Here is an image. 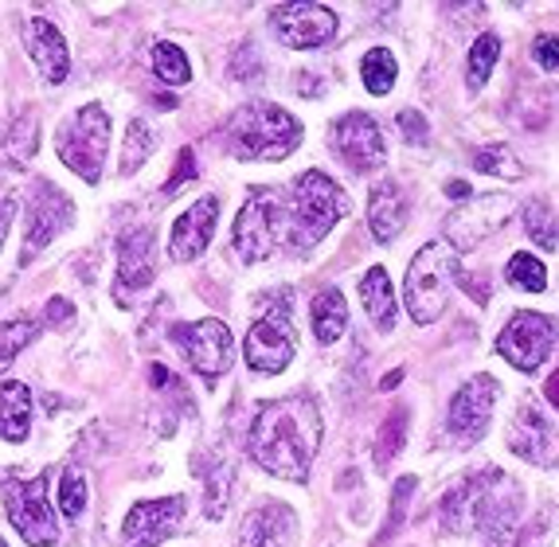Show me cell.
I'll return each instance as SVG.
<instances>
[{"label":"cell","mask_w":559,"mask_h":547,"mask_svg":"<svg viewBox=\"0 0 559 547\" xmlns=\"http://www.w3.org/2000/svg\"><path fill=\"white\" fill-rule=\"evenodd\" d=\"M321 442V411L306 395L262 403L251 423V457L274 477L306 481Z\"/></svg>","instance_id":"1"},{"label":"cell","mask_w":559,"mask_h":547,"mask_svg":"<svg viewBox=\"0 0 559 547\" xmlns=\"http://www.w3.org/2000/svg\"><path fill=\"white\" fill-rule=\"evenodd\" d=\"M516 501L521 492L509 477H501L497 469L466 477L462 485L442 497V528L447 532H466L481 528L489 539H504L513 532Z\"/></svg>","instance_id":"2"},{"label":"cell","mask_w":559,"mask_h":547,"mask_svg":"<svg viewBox=\"0 0 559 547\" xmlns=\"http://www.w3.org/2000/svg\"><path fill=\"white\" fill-rule=\"evenodd\" d=\"M227 148L242 160H282L301 141V126L294 114L274 103H251L231 114L224 133Z\"/></svg>","instance_id":"3"},{"label":"cell","mask_w":559,"mask_h":547,"mask_svg":"<svg viewBox=\"0 0 559 547\" xmlns=\"http://www.w3.org/2000/svg\"><path fill=\"white\" fill-rule=\"evenodd\" d=\"M341 215H348V195L325 177V173H301L289 195V247L309 251L329 235Z\"/></svg>","instance_id":"4"},{"label":"cell","mask_w":559,"mask_h":547,"mask_svg":"<svg viewBox=\"0 0 559 547\" xmlns=\"http://www.w3.org/2000/svg\"><path fill=\"white\" fill-rule=\"evenodd\" d=\"M282 242H289V195L254 188L235 223V247L247 262H259L278 251Z\"/></svg>","instance_id":"5"},{"label":"cell","mask_w":559,"mask_h":547,"mask_svg":"<svg viewBox=\"0 0 559 547\" xmlns=\"http://www.w3.org/2000/svg\"><path fill=\"white\" fill-rule=\"evenodd\" d=\"M457 274V254L450 251L447 242H427L407 266V313L419 321V325H430L439 321V313L447 309L450 297V282Z\"/></svg>","instance_id":"6"},{"label":"cell","mask_w":559,"mask_h":547,"mask_svg":"<svg viewBox=\"0 0 559 547\" xmlns=\"http://www.w3.org/2000/svg\"><path fill=\"white\" fill-rule=\"evenodd\" d=\"M106 141H110V118H106L103 106L91 103L56 133L59 160H63L71 173H79L86 185H98V177H103Z\"/></svg>","instance_id":"7"},{"label":"cell","mask_w":559,"mask_h":547,"mask_svg":"<svg viewBox=\"0 0 559 547\" xmlns=\"http://www.w3.org/2000/svg\"><path fill=\"white\" fill-rule=\"evenodd\" d=\"M0 492H4V501H9L12 528L28 539V544H47V547L63 544V539H59L56 512L47 509V477H32V481L9 477V481L0 485Z\"/></svg>","instance_id":"8"},{"label":"cell","mask_w":559,"mask_h":547,"mask_svg":"<svg viewBox=\"0 0 559 547\" xmlns=\"http://www.w3.org/2000/svg\"><path fill=\"white\" fill-rule=\"evenodd\" d=\"M173 341L185 353V360L192 364V371L204 380H219L231 368V329L215 317L192 321V325H173Z\"/></svg>","instance_id":"9"},{"label":"cell","mask_w":559,"mask_h":547,"mask_svg":"<svg viewBox=\"0 0 559 547\" xmlns=\"http://www.w3.org/2000/svg\"><path fill=\"white\" fill-rule=\"evenodd\" d=\"M559 344V329L544 313H513L497 336V353L521 371H536Z\"/></svg>","instance_id":"10"},{"label":"cell","mask_w":559,"mask_h":547,"mask_svg":"<svg viewBox=\"0 0 559 547\" xmlns=\"http://www.w3.org/2000/svg\"><path fill=\"white\" fill-rule=\"evenodd\" d=\"M294 348H298V336L294 325L282 309H266V313L247 329V344H242V356H247V368L262 371V376H274L294 360Z\"/></svg>","instance_id":"11"},{"label":"cell","mask_w":559,"mask_h":547,"mask_svg":"<svg viewBox=\"0 0 559 547\" xmlns=\"http://www.w3.org/2000/svg\"><path fill=\"white\" fill-rule=\"evenodd\" d=\"M513 215V195L493 192V195H477L466 207L447 215V239L454 242L457 251H474L477 242H485L489 235H497L504 227V219Z\"/></svg>","instance_id":"12"},{"label":"cell","mask_w":559,"mask_h":547,"mask_svg":"<svg viewBox=\"0 0 559 547\" xmlns=\"http://www.w3.org/2000/svg\"><path fill=\"white\" fill-rule=\"evenodd\" d=\"M271 24L274 36L286 47H325L336 36V12L325 9V4H309V0L278 4Z\"/></svg>","instance_id":"13"},{"label":"cell","mask_w":559,"mask_h":547,"mask_svg":"<svg viewBox=\"0 0 559 547\" xmlns=\"http://www.w3.org/2000/svg\"><path fill=\"white\" fill-rule=\"evenodd\" d=\"M329 141H333L336 157L345 160L353 173H372V168L383 165V133L368 114L353 110L345 118H336Z\"/></svg>","instance_id":"14"},{"label":"cell","mask_w":559,"mask_h":547,"mask_svg":"<svg viewBox=\"0 0 559 547\" xmlns=\"http://www.w3.org/2000/svg\"><path fill=\"white\" fill-rule=\"evenodd\" d=\"M185 520V497H165V501H141L126 512L121 524V544L126 547H157L168 532Z\"/></svg>","instance_id":"15"},{"label":"cell","mask_w":559,"mask_h":547,"mask_svg":"<svg viewBox=\"0 0 559 547\" xmlns=\"http://www.w3.org/2000/svg\"><path fill=\"white\" fill-rule=\"evenodd\" d=\"M497 403V380L493 376H474L469 383H462L450 403V430L466 442H477L489 430V418H493Z\"/></svg>","instance_id":"16"},{"label":"cell","mask_w":559,"mask_h":547,"mask_svg":"<svg viewBox=\"0 0 559 547\" xmlns=\"http://www.w3.org/2000/svg\"><path fill=\"white\" fill-rule=\"evenodd\" d=\"M509 450L524 462L540 465V469H551L559 462V435L551 427L544 411L536 407H521L513 418V427H509Z\"/></svg>","instance_id":"17"},{"label":"cell","mask_w":559,"mask_h":547,"mask_svg":"<svg viewBox=\"0 0 559 547\" xmlns=\"http://www.w3.org/2000/svg\"><path fill=\"white\" fill-rule=\"evenodd\" d=\"M71 223V200L59 192L51 180H36V192H32V223H28V239H24V262L32 254H39L47 242L56 239Z\"/></svg>","instance_id":"18"},{"label":"cell","mask_w":559,"mask_h":547,"mask_svg":"<svg viewBox=\"0 0 559 547\" xmlns=\"http://www.w3.org/2000/svg\"><path fill=\"white\" fill-rule=\"evenodd\" d=\"M294 532H298V520L286 504L262 501L242 516L239 547H294Z\"/></svg>","instance_id":"19"},{"label":"cell","mask_w":559,"mask_h":547,"mask_svg":"<svg viewBox=\"0 0 559 547\" xmlns=\"http://www.w3.org/2000/svg\"><path fill=\"white\" fill-rule=\"evenodd\" d=\"M118 297L153 286V231L150 227H133L118 239Z\"/></svg>","instance_id":"20"},{"label":"cell","mask_w":559,"mask_h":547,"mask_svg":"<svg viewBox=\"0 0 559 547\" xmlns=\"http://www.w3.org/2000/svg\"><path fill=\"white\" fill-rule=\"evenodd\" d=\"M215 219H219V200L215 195H204L200 204L188 207L177 219V227H173V259H200L215 235Z\"/></svg>","instance_id":"21"},{"label":"cell","mask_w":559,"mask_h":547,"mask_svg":"<svg viewBox=\"0 0 559 547\" xmlns=\"http://www.w3.org/2000/svg\"><path fill=\"white\" fill-rule=\"evenodd\" d=\"M24 47H28V56L36 59L39 74H44L47 83H63L67 71H71V56H67L63 32H59L56 24L28 20V24H24Z\"/></svg>","instance_id":"22"},{"label":"cell","mask_w":559,"mask_h":547,"mask_svg":"<svg viewBox=\"0 0 559 547\" xmlns=\"http://www.w3.org/2000/svg\"><path fill=\"white\" fill-rule=\"evenodd\" d=\"M403 219H407V200H403L400 185L383 180L372 188V200H368V223H372V235L380 242H392L403 231Z\"/></svg>","instance_id":"23"},{"label":"cell","mask_w":559,"mask_h":547,"mask_svg":"<svg viewBox=\"0 0 559 547\" xmlns=\"http://www.w3.org/2000/svg\"><path fill=\"white\" fill-rule=\"evenodd\" d=\"M32 427V391L28 383L9 380L0 383V438L24 442Z\"/></svg>","instance_id":"24"},{"label":"cell","mask_w":559,"mask_h":547,"mask_svg":"<svg viewBox=\"0 0 559 547\" xmlns=\"http://www.w3.org/2000/svg\"><path fill=\"white\" fill-rule=\"evenodd\" d=\"M360 297H364V309L372 317V325L380 333H392L395 329V297H392V282H388V270L372 266L364 274L360 282Z\"/></svg>","instance_id":"25"},{"label":"cell","mask_w":559,"mask_h":547,"mask_svg":"<svg viewBox=\"0 0 559 547\" xmlns=\"http://www.w3.org/2000/svg\"><path fill=\"white\" fill-rule=\"evenodd\" d=\"M345 329H348L345 294H341L336 286H325L318 297H313V336H318L321 344H333Z\"/></svg>","instance_id":"26"},{"label":"cell","mask_w":559,"mask_h":547,"mask_svg":"<svg viewBox=\"0 0 559 547\" xmlns=\"http://www.w3.org/2000/svg\"><path fill=\"white\" fill-rule=\"evenodd\" d=\"M524 231H528V239L536 242L540 251H556L559 223H556V212L548 207V200H532V204L524 207Z\"/></svg>","instance_id":"27"},{"label":"cell","mask_w":559,"mask_h":547,"mask_svg":"<svg viewBox=\"0 0 559 547\" xmlns=\"http://www.w3.org/2000/svg\"><path fill=\"white\" fill-rule=\"evenodd\" d=\"M474 168L485 173V177H504V180H521L528 168L516 160L513 148L504 145H485V148H474Z\"/></svg>","instance_id":"28"},{"label":"cell","mask_w":559,"mask_h":547,"mask_svg":"<svg viewBox=\"0 0 559 547\" xmlns=\"http://www.w3.org/2000/svg\"><path fill=\"white\" fill-rule=\"evenodd\" d=\"M364 86L372 94H388L395 86V74H400V67H395V56L392 51H383V47H372L368 56H364Z\"/></svg>","instance_id":"29"},{"label":"cell","mask_w":559,"mask_h":547,"mask_svg":"<svg viewBox=\"0 0 559 547\" xmlns=\"http://www.w3.org/2000/svg\"><path fill=\"white\" fill-rule=\"evenodd\" d=\"M497 56H501V39L493 36V32H485V36H477V44L469 47V67H466V83L474 86H485V79H489V71H493Z\"/></svg>","instance_id":"30"},{"label":"cell","mask_w":559,"mask_h":547,"mask_svg":"<svg viewBox=\"0 0 559 547\" xmlns=\"http://www.w3.org/2000/svg\"><path fill=\"white\" fill-rule=\"evenodd\" d=\"M153 148V133L145 121H130V130H126V145H121V177H130V173H138L141 165H145V157H150Z\"/></svg>","instance_id":"31"},{"label":"cell","mask_w":559,"mask_h":547,"mask_svg":"<svg viewBox=\"0 0 559 547\" xmlns=\"http://www.w3.org/2000/svg\"><path fill=\"white\" fill-rule=\"evenodd\" d=\"M504 278H509V286L532 289V294L548 289V270H544L540 259H532V254H513V259H509V270H504Z\"/></svg>","instance_id":"32"},{"label":"cell","mask_w":559,"mask_h":547,"mask_svg":"<svg viewBox=\"0 0 559 547\" xmlns=\"http://www.w3.org/2000/svg\"><path fill=\"white\" fill-rule=\"evenodd\" d=\"M403 438H407V407H395V415L388 418L376 435V462L388 465L403 450Z\"/></svg>","instance_id":"33"},{"label":"cell","mask_w":559,"mask_h":547,"mask_svg":"<svg viewBox=\"0 0 559 547\" xmlns=\"http://www.w3.org/2000/svg\"><path fill=\"white\" fill-rule=\"evenodd\" d=\"M153 71H157L165 83L180 86V83H188L192 67H188V56L180 51L177 44H157V47H153Z\"/></svg>","instance_id":"34"},{"label":"cell","mask_w":559,"mask_h":547,"mask_svg":"<svg viewBox=\"0 0 559 547\" xmlns=\"http://www.w3.org/2000/svg\"><path fill=\"white\" fill-rule=\"evenodd\" d=\"M0 153H4V160H9V165H24V160L36 153V121H32V114H24V118L12 126L9 141L0 145Z\"/></svg>","instance_id":"35"},{"label":"cell","mask_w":559,"mask_h":547,"mask_svg":"<svg viewBox=\"0 0 559 547\" xmlns=\"http://www.w3.org/2000/svg\"><path fill=\"white\" fill-rule=\"evenodd\" d=\"M36 341V325L32 321H4L0 325V368L20 356V348H28Z\"/></svg>","instance_id":"36"},{"label":"cell","mask_w":559,"mask_h":547,"mask_svg":"<svg viewBox=\"0 0 559 547\" xmlns=\"http://www.w3.org/2000/svg\"><path fill=\"white\" fill-rule=\"evenodd\" d=\"M83 509H86V481H83V474L67 469V474L59 477V512H63V516H79Z\"/></svg>","instance_id":"37"},{"label":"cell","mask_w":559,"mask_h":547,"mask_svg":"<svg viewBox=\"0 0 559 547\" xmlns=\"http://www.w3.org/2000/svg\"><path fill=\"white\" fill-rule=\"evenodd\" d=\"M415 485H419L415 477H403V481L395 485V492H392V520H388V528L380 532V539H376L372 547H383L388 539H392V532L403 524V509H407V501H411V492H415Z\"/></svg>","instance_id":"38"},{"label":"cell","mask_w":559,"mask_h":547,"mask_svg":"<svg viewBox=\"0 0 559 547\" xmlns=\"http://www.w3.org/2000/svg\"><path fill=\"white\" fill-rule=\"evenodd\" d=\"M400 130H403V138L407 141H415V145H427V121H423V114L419 110H400Z\"/></svg>","instance_id":"39"},{"label":"cell","mask_w":559,"mask_h":547,"mask_svg":"<svg viewBox=\"0 0 559 547\" xmlns=\"http://www.w3.org/2000/svg\"><path fill=\"white\" fill-rule=\"evenodd\" d=\"M532 56L544 71H559V36H540L532 44Z\"/></svg>","instance_id":"40"},{"label":"cell","mask_w":559,"mask_h":547,"mask_svg":"<svg viewBox=\"0 0 559 547\" xmlns=\"http://www.w3.org/2000/svg\"><path fill=\"white\" fill-rule=\"evenodd\" d=\"M180 165H177V177L168 180L165 185V195H177V188H180V180H192L197 177V157H192V153H188V148H180Z\"/></svg>","instance_id":"41"},{"label":"cell","mask_w":559,"mask_h":547,"mask_svg":"<svg viewBox=\"0 0 559 547\" xmlns=\"http://www.w3.org/2000/svg\"><path fill=\"white\" fill-rule=\"evenodd\" d=\"M47 313H51V325H59V321H67V317H71V301H63V297H51Z\"/></svg>","instance_id":"42"},{"label":"cell","mask_w":559,"mask_h":547,"mask_svg":"<svg viewBox=\"0 0 559 547\" xmlns=\"http://www.w3.org/2000/svg\"><path fill=\"white\" fill-rule=\"evenodd\" d=\"M150 383L153 388H168V383H173V376H168L165 364H150Z\"/></svg>","instance_id":"43"},{"label":"cell","mask_w":559,"mask_h":547,"mask_svg":"<svg viewBox=\"0 0 559 547\" xmlns=\"http://www.w3.org/2000/svg\"><path fill=\"white\" fill-rule=\"evenodd\" d=\"M12 215H16V204H12V200H4V204H0V242H4V235H9Z\"/></svg>","instance_id":"44"},{"label":"cell","mask_w":559,"mask_h":547,"mask_svg":"<svg viewBox=\"0 0 559 547\" xmlns=\"http://www.w3.org/2000/svg\"><path fill=\"white\" fill-rule=\"evenodd\" d=\"M544 395H548L551 407H559V371H556V376H551L548 383H544Z\"/></svg>","instance_id":"45"},{"label":"cell","mask_w":559,"mask_h":547,"mask_svg":"<svg viewBox=\"0 0 559 547\" xmlns=\"http://www.w3.org/2000/svg\"><path fill=\"white\" fill-rule=\"evenodd\" d=\"M447 195H454V200H466V195H469V185H462V180H450V185H447Z\"/></svg>","instance_id":"46"},{"label":"cell","mask_w":559,"mask_h":547,"mask_svg":"<svg viewBox=\"0 0 559 547\" xmlns=\"http://www.w3.org/2000/svg\"><path fill=\"white\" fill-rule=\"evenodd\" d=\"M400 380H403V371L395 368V371H388V376H383V383H380V388H383V391H392V388H400Z\"/></svg>","instance_id":"47"},{"label":"cell","mask_w":559,"mask_h":547,"mask_svg":"<svg viewBox=\"0 0 559 547\" xmlns=\"http://www.w3.org/2000/svg\"><path fill=\"white\" fill-rule=\"evenodd\" d=\"M0 547H9V544H4V539H0Z\"/></svg>","instance_id":"48"}]
</instances>
